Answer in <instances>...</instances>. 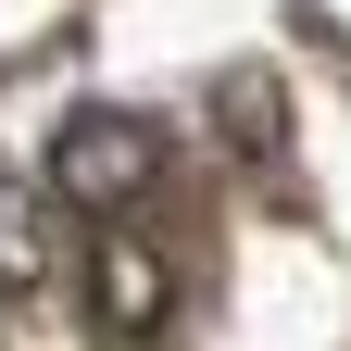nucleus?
<instances>
[{"label":"nucleus","mask_w":351,"mask_h":351,"mask_svg":"<svg viewBox=\"0 0 351 351\" xmlns=\"http://www.w3.org/2000/svg\"><path fill=\"white\" fill-rule=\"evenodd\" d=\"M151 176H163L151 113H63V138H51V189H63L75 213H125V201H151Z\"/></svg>","instance_id":"nucleus-1"},{"label":"nucleus","mask_w":351,"mask_h":351,"mask_svg":"<svg viewBox=\"0 0 351 351\" xmlns=\"http://www.w3.org/2000/svg\"><path fill=\"white\" fill-rule=\"evenodd\" d=\"M88 289H101V326H113V339H138V326L163 314V276H151V251H125V239H101V251H88Z\"/></svg>","instance_id":"nucleus-2"}]
</instances>
